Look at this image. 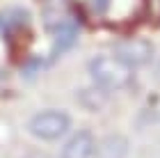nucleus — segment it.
<instances>
[{"mask_svg":"<svg viewBox=\"0 0 160 158\" xmlns=\"http://www.w3.org/2000/svg\"><path fill=\"white\" fill-rule=\"evenodd\" d=\"M89 76L101 89H121L133 80V67L117 55H96L89 60Z\"/></svg>","mask_w":160,"mask_h":158,"instance_id":"nucleus-1","label":"nucleus"},{"mask_svg":"<svg viewBox=\"0 0 160 158\" xmlns=\"http://www.w3.org/2000/svg\"><path fill=\"white\" fill-rule=\"evenodd\" d=\"M69 126H71V117L67 112H62V110H41L30 119V126L28 128H30V133L37 135L39 140L50 142V140L62 138V135L69 131Z\"/></svg>","mask_w":160,"mask_h":158,"instance_id":"nucleus-2","label":"nucleus"},{"mask_svg":"<svg viewBox=\"0 0 160 158\" xmlns=\"http://www.w3.org/2000/svg\"><path fill=\"white\" fill-rule=\"evenodd\" d=\"M114 55L123 60L128 67H144V64L151 62L153 57V46L151 41L147 39H140V37H128V39H121L117 46H114Z\"/></svg>","mask_w":160,"mask_h":158,"instance_id":"nucleus-3","label":"nucleus"},{"mask_svg":"<svg viewBox=\"0 0 160 158\" xmlns=\"http://www.w3.org/2000/svg\"><path fill=\"white\" fill-rule=\"evenodd\" d=\"M96 151V142H94L92 131H78L64 142L62 147V158H92Z\"/></svg>","mask_w":160,"mask_h":158,"instance_id":"nucleus-4","label":"nucleus"},{"mask_svg":"<svg viewBox=\"0 0 160 158\" xmlns=\"http://www.w3.org/2000/svg\"><path fill=\"white\" fill-rule=\"evenodd\" d=\"M78 23L73 18H62V21H57V23L53 25V37H55V57L57 55H62V53H67L71 46L76 44V39H78Z\"/></svg>","mask_w":160,"mask_h":158,"instance_id":"nucleus-5","label":"nucleus"},{"mask_svg":"<svg viewBox=\"0 0 160 158\" xmlns=\"http://www.w3.org/2000/svg\"><path fill=\"white\" fill-rule=\"evenodd\" d=\"M128 142L121 135H110L96 147V158H126Z\"/></svg>","mask_w":160,"mask_h":158,"instance_id":"nucleus-6","label":"nucleus"},{"mask_svg":"<svg viewBox=\"0 0 160 158\" xmlns=\"http://www.w3.org/2000/svg\"><path fill=\"white\" fill-rule=\"evenodd\" d=\"M144 12L151 21H160V0H144Z\"/></svg>","mask_w":160,"mask_h":158,"instance_id":"nucleus-7","label":"nucleus"},{"mask_svg":"<svg viewBox=\"0 0 160 158\" xmlns=\"http://www.w3.org/2000/svg\"><path fill=\"white\" fill-rule=\"evenodd\" d=\"M28 158H48V156H43V154H32V156H28Z\"/></svg>","mask_w":160,"mask_h":158,"instance_id":"nucleus-8","label":"nucleus"}]
</instances>
